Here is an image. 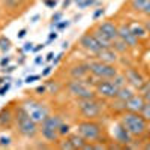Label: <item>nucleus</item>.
<instances>
[{"mask_svg": "<svg viewBox=\"0 0 150 150\" xmlns=\"http://www.w3.org/2000/svg\"><path fill=\"white\" fill-rule=\"evenodd\" d=\"M68 138L71 140V143H72V146H74V149L77 150V149H84V146L87 144V141L83 138V137L77 132V134H72V135H69Z\"/></svg>", "mask_w": 150, "mask_h": 150, "instance_id": "obj_22", "label": "nucleus"}, {"mask_svg": "<svg viewBox=\"0 0 150 150\" xmlns=\"http://www.w3.org/2000/svg\"><path fill=\"white\" fill-rule=\"evenodd\" d=\"M24 50H32V44H26V47H24Z\"/></svg>", "mask_w": 150, "mask_h": 150, "instance_id": "obj_44", "label": "nucleus"}, {"mask_svg": "<svg viewBox=\"0 0 150 150\" xmlns=\"http://www.w3.org/2000/svg\"><path fill=\"white\" fill-rule=\"evenodd\" d=\"M9 144H11L9 137H0V146H9Z\"/></svg>", "mask_w": 150, "mask_h": 150, "instance_id": "obj_30", "label": "nucleus"}, {"mask_svg": "<svg viewBox=\"0 0 150 150\" xmlns=\"http://www.w3.org/2000/svg\"><path fill=\"white\" fill-rule=\"evenodd\" d=\"M120 122L123 126L129 131V134L134 137H141L147 132L149 122L141 116V112H132V111H123L120 116Z\"/></svg>", "mask_w": 150, "mask_h": 150, "instance_id": "obj_1", "label": "nucleus"}, {"mask_svg": "<svg viewBox=\"0 0 150 150\" xmlns=\"http://www.w3.org/2000/svg\"><path fill=\"white\" fill-rule=\"evenodd\" d=\"M144 26H146V29H147V32H149V35H150V18H147V21L144 23Z\"/></svg>", "mask_w": 150, "mask_h": 150, "instance_id": "obj_37", "label": "nucleus"}, {"mask_svg": "<svg viewBox=\"0 0 150 150\" xmlns=\"http://www.w3.org/2000/svg\"><path fill=\"white\" fill-rule=\"evenodd\" d=\"M50 72H51V68H50V66H48V68H45V71L42 72V75H44V77H47V75H48Z\"/></svg>", "mask_w": 150, "mask_h": 150, "instance_id": "obj_39", "label": "nucleus"}, {"mask_svg": "<svg viewBox=\"0 0 150 150\" xmlns=\"http://www.w3.org/2000/svg\"><path fill=\"white\" fill-rule=\"evenodd\" d=\"M26 33H27V30H26V29L20 30V33H18V38H24V36H26Z\"/></svg>", "mask_w": 150, "mask_h": 150, "instance_id": "obj_38", "label": "nucleus"}, {"mask_svg": "<svg viewBox=\"0 0 150 150\" xmlns=\"http://www.w3.org/2000/svg\"><path fill=\"white\" fill-rule=\"evenodd\" d=\"M9 87H11V84L9 83H6V84H3L2 87H0V95H5L8 90H9Z\"/></svg>", "mask_w": 150, "mask_h": 150, "instance_id": "obj_31", "label": "nucleus"}, {"mask_svg": "<svg viewBox=\"0 0 150 150\" xmlns=\"http://www.w3.org/2000/svg\"><path fill=\"white\" fill-rule=\"evenodd\" d=\"M104 12H105V9L102 8V9H98L95 14H93V18H98V17H101V15H104Z\"/></svg>", "mask_w": 150, "mask_h": 150, "instance_id": "obj_34", "label": "nucleus"}, {"mask_svg": "<svg viewBox=\"0 0 150 150\" xmlns=\"http://www.w3.org/2000/svg\"><path fill=\"white\" fill-rule=\"evenodd\" d=\"M56 38H57V33H51V35H50V39H56Z\"/></svg>", "mask_w": 150, "mask_h": 150, "instance_id": "obj_42", "label": "nucleus"}, {"mask_svg": "<svg viewBox=\"0 0 150 150\" xmlns=\"http://www.w3.org/2000/svg\"><path fill=\"white\" fill-rule=\"evenodd\" d=\"M36 92L38 93H41V92H45V87L42 86V87H38V89H36Z\"/></svg>", "mask_w": 150, "mask_h": 150, "instance_id": "obj_40", "label": "nucleus"}, {"mask_svg": "<svg viewBox=\"0 0 150 150\" xmlns=\"http://www.w3.org/2000/svg\"><path fill=\"white\" fill-rule=\"evenodd\" d=\"M78 134L83 137V138L87 141V143H96V141H101L102 135H104V131H102V126L99 123L93 122V120H83L78 123Z\"/></svg>", "mask_w": 150, "mask_h": 150, "instance_id": "obj_6", "label": "nucleus"}, {"mask_svg": "<svg viewBox=\"0 0 150 150\" xmlns=\"http://www.w3.org/2000/svg\"><path fill=\"white\" fill-rule=\"evenodd\" d=\"M53 59V53H50L48 56H47V60H51Z\"/></svg>", "mask_w": 150, "mask_h": 150, "instance_id": "obj_45", "label": "nucleus"}, {"mask_svg": "<svg viewBox=\"0 0 150 150\" xmlns=\"http://www.w3.org/2000/svg\"><path fill=\"white\" fill-rule=\"evenodd\" d=\"M131 11L150 18V0H129Z\"/></svg>", "mask_w": 150, "mask_h": 150, "instance_id": "obj_16", "label": "nucleus"}, {"mask_svg": "<svg viewBox=\"0 0 150 150\" xmlns=\"http://www.w3.org/2000/svg\"><path fill=\"white\" fill-rule=\"evenodd\" d=\"M68 92L71 96H74L75 99H92L96 98V92L92 89V87L87 84L84 80H72L68 84Z\"/></svg>", "mask_w": 150, "mask_h": 150, "instance_id": "obj_8", "label": "nucleus"}, {"mask_svg": "<svg viewBox=\"0 0 150 150\" xmlns=\"http://www.w3.org/2000/svg\"><path fill=\"white\" fill-rule=\"evenodd\" d=\"M111 48L114 50L117 54H123V53H128V51H129V47L125 44V42L120 39V38H117L116 41L111 42Z\"/></svg>", "mask_w": 150, "mask_h": 150, "instance_id": "obj_23", "label": "nucleus"}, {"mask_svg": "<svg viewBox=\"0 0 150 150\" xmlns=\"http://www.w3.org/2000/svg\"><path fill=\"white\" fill-rule=\"evenodd\" d=\"M69 26V21H63V23H57V27L59 29H65V27H68Z\"/></svg>", "mask_w": 150, "mask_h": 150, "instance_id": "obj_35", "label": "nucleus"}, {"mask_svg": "<svg viewBox=\"0 0 150 150\" xmlns=\"http://www.w3.org/2000/svg\"><path fill=\"white\" fill-rule=\"evenodd\" d=\"M12 119H14V114H12L11 108H3L0 111V126H9Z\"/></svg>", "mask_w": 150, "mask_h": 150, "instance_id": "obj_21", "label": "nucleus"}, {"mask_svg": "<svg viewBox=\"0 0 150 150\" xmlns=\"http://www.w3.org/2000/svg\"><path fill=\"white\" fill-rule=\"evenodd\" d=\"M78 112L83 119L93 120L98 119L104 111V102H101L99 99L92 98V99H78Z\"/></svg>", "mask_w": 150, "mask_h": 150, "instance_id": "obj_3", "label": "nucleus"}, {"mask_svg": "<svg viewBox=\"0 0 150 150\" xmlns=\"http://www.w3.org/2000/svg\"><path fill=\"white\" fill-rule=\"evenodd\" d=\"M27 0H3V5L9 9V11H17L20 9L23 5H26Z\"/></svg>", "mask_w": 150, "mask_h": 150, "instance_id": "obj_24", "label": "nucleus"}, {"mask_svg": "<svg viewBox=\"0 0 150 150\" xmlns=\"http://www.w3.org/2000/svg\"><path fill=\"white\" fill-rule=\"evenodd\" d=\"M69 129H71V126H69V125L62 122V125H60V129H59V134H60V137H65V135H68V134H69Z\"/></svg>", "mask_w": 150, "mask_h": 150, "instance_id": "obj_27", "label": "nucleus"}, {"mask_svg": "<svg viewBox=\"0 0 150 150\" xmlns=\"http://www.w3.org/2000/svg\"><path fill=\"white\" fill-rule=\"evenodd\" d=\"M129 26H131L134 35L138 38L140 41H141V39H146V38L149 36V32H147V29H146L144 24H129Z\"/></svg>", "mask_w": 150, "mask_h": 150, "instance_id": "obj_20", "label": "nucleus"}, {"mask_svg": "<svg viewBox=\"0 0 150 150\" xmlns=\"http://www.w3.org/2000/svg\"><path fill=\"white\" fill-rule=\"evenodd\" d=\"M89 66L87 63H78V65H74L69 69V77L72 80H86V77L89 75Z\"/></svg>", "mask_w": 150, "mask_h": 150, "instance_id": "obj_17", "label": "nucleus"}, {"mask_svg": "<svg viewBox=\"0 0 150 150\" xmlns=\"http://www.w3.org/2000/svg\"><path fill=\"white\" fill-rule=\"evenodd\" d=\"M112 138H114L116 143L122 144V146H129L134 141V137L129 134V131L123 126V123L119 120L114 126H112Z\"/></svg>", "mask_w": 150, "mask_h": 150, "instance_id": "obj_11", "label": "nucleus"}, {"mask_svg": "<svg viewBox=\"0 0 150 150\" xmlns=\"http://www.w3.org/2000/svg\"><path fill=\"white\" fill-rule=\"evenodd\" d=\"M147 132L150 134V122H149V128H147Z\"/></svg>", "mask_w": 150, "mask_h": 150, "instance_id": "obj_47", "label": "nucleus"}, {"mask_svg": "<svg viewBox=\"0 0 150 150\" xmlns=\"http://www.w3.org/2000/svg\"><path fill=\"white\" fill-rule=\"evenodd\" d=\"M146 105V99L143 95L134 93L126 102H125V111H132V112H141L143 107Z\"/></svg>", "mask_w": 150, "mask_h": 150, "instance_id": "obj_15", "label": "nucleus"}, {"mask_svg": "<svg viewBox=\"0 0 150 150\" xmlns=\"http://www.w3.org/2000/svg\"><path fill=\"white\" fill-rule=\"evenodd\" d=\"M59 18H60V14H56V15L53 17V21H54V23H57V20H59Z\"/></svg>", "mask_w": 150, "mask_h": 150, "instance_id": "obj_41", "label": "nucleus"}, {"mask_svg": "<svg viewBox=\"0 0 150 150\" xmlns=\"http://www.w3.org/2000/svg\"><path fill=\"white\" fill-rule=\"evenodd\" d=\"M141 116H143L147 122H150V102H146V105L143 107V110H141Z\"/></svg>", "mask_w": 150, "mask_h": 150, "instance_id": "obj_26", "label": "nucleus"}, {"mask_svg": "<svg viewBox=\"0 0 150 150\" xmlns=\"http://www.w3.org/2000/svg\"><path fill=\"white\" fill-rule=\"evenodd\" d=\"M120 87L111 80H99L95 84V92L98 96H101L104 99H116L117 93H119Z\"/></svg>", "mask_w": 150, "mask_h": 150, "instance_id": "obj_9", "label": "nucleus"}, {"mask_svg": "<svg viewBox=\"0 0 150 150\" xmlns=\"http://www.w3.org/2000/svg\"><path fill=\"white\" fill-rule=\"evenodd\" d=\"M0 44H3L2 50H9V47H11V42H9V39H6V38H2V39H0Z\"/></svg>", "mask_w": 150, "mask_h": 150, "instance_id": "obj_29", "label": "nucleus"}, {"mask_svg": "<svg viewBox=\"0 0 150 150\" xmlns=\"http://www.w3.org/2000/svg\"><path fill=\"white\" fill-rule=\"evenodd\" d=\"M3 81H5V78H0V84H3Z\"/></svg>", "mask_w": 150, "mask_h": 150, "instance_id": "obj_48", "label": "nucleus"}, {"mask_svg": "<svg viewBox=\"0 0 150 150\" xmlns=\"http://www.w3.org/2000/svg\"><path fill=\"white\" fill-rule=\"evenodd\" d=\"M39 78H41V75H32V77H27L26 78V83H33V81L39 80Z\"/></svg>", "mask_w": 150, "mask_h": 150, "instance_id": "obj_32", "label": "nucleus"}, {"mask_svg": "<svg viewBox=\"0 0 150 150\" xmlns=\"http://www.w3.org/2000/svg\"><path fill=\"white\" fill-rule=\"evenodd\" d=\"M144 149H150V143H147V144H144Z\"/></svg>", "mask_w": 150, "mask_h": 150, "instance_id": "obj_46", "label": "nucleus"}, {"mask_svg": "<svg viewBox=\"0 0 150 150\" xmlns=\"http://www.w3.org/2000/svg\"><path fill=\"white\" fill-rule=\"evenodd\" d=\"M141 92H143L141 95H143V98L146 99V102H150V84H146L144 89H143Z\"/></svg>", "mask_w": 150, "mask_h": 150, "instance_id": "obj_28", "label": "nucleus"}, {"mask_svg": "<svg viewBox=\"0 0 150 150\" xmlns=\"http://www.w3.org/2000/svg\"><path fill=\"white\" fill-rule=\"evenodd\" d=\"M59 147H60V149H63V150H75L69 138H65V140L59 141Z\"/></svg>", "mask_w": 150, "mask_h": 150, "instance_id": "obj_25", "label": "nucleus"}, {"mask_svg": "<svg viewBox=\"0 0 150 150\" xmlns=\"http://www.w3.org/2000/svg\"><path fill=\"white\" fill-rule=\"evenodd\" d=\"M119 38L129 48H137V47H138L140 39L134 35V32H132L129 24H120V26H119Z\"/></svg>", "mask_w": 150, "mask_h": 150, "instance_id": "obj_13", "label": "nucleus"}, {"mask_svg": "<svg viewBox=\"0 0 150 150\" xmlns=\"http://www.w3.org/2000/svg\"><path fill=\"white\" fill-rule=\"evenodd\" d=\"M132 95H134V89H132L131 86L125 84V86H122L120 89H119V93H117L116 101H119V102H123V104H125V102H126Z\"/></svg>", "mask_w": 150, "mask_h": 150, "instance_id": "obj_19", "label": "nucleus"}, {"mask_svg": "<svg viewBox=\"0 0 150 150\" xmlns=\"http://www.w3.org/2000/svg\"><path fill=\"white\" fill-rule=\"evenodd\" d=\"M80 47L84 51H87L89 54H93V56H96L101 50H104L102 44L96 39V36L92 32H87L86 35H83L80 38Z\"/></svg>", "mask_w": 150, "mask_h": 150, "instance_id": "obj_10", "label": "nucleus"}, {"mask_svg": "<svg viewBox=\"0 0 150 150\" xmlns=\"http://www.w3.org/2000/svg\"><path fill=\"white\" fill-rule=\"evenodd\" d=\"M21 107L26 110V112H27V114H29L38 125H41V123L50 116V108H48L44 102H39V101L27 99V101L23 102Z\"/></svg>", "mask_w": 150, "mask_h": 150, "instance_id": "obj_7", "label": "nucleus"}, {"mask_svg": "<svg viewBox=\"0 0 150 150\" xmlns=\"http://www.w3.org/2000/svg\"><path fill=\"white\" fill-rule=\"evenodd\" d=\"M8 62H9V59H3V60H2V66H5Z\"/></svg>", "mask_w": 150, "mask_h": 150, "instance_id": "obj_43", "label": "nucleus"}, {"mask_svg": "<svg viewBox=\"0 0 150 150\" xmlns=\"http://www.w3.org/2000/svg\"><path fill=\"white\" fill-rule=\"evenodd\" d=\"M96 59H98V60H101V62H105V63L114 65L116 62L119 60V54L110 47V48H104V50H101V51L96 54Z\"/></svg>", "mask_w": 150, "mask_h": 150, "instance_id": "obj_18", "label": "nucleus"}, {"mask_svg": "<svg viewBox=\"0 0 150 150\" xmlns=\"http://www.w3.org/2000/svg\"><path fill=\"white\" fill-rule=\"evenodd\" d=\"M123 75H125V78H126V84L131 86L132 89H135V90H143L144 89V86H146L144 77L137 69L129 68V69L125 71Z\"/></svg>", "mask_w": 150, "mask_h": 150, "instance_id": "obj_12", "label": "nucleus"}, {"mask_svg": "<svg viewBox=\"0 0 150 150\" xmlns=\"http://www.w3.org/2000/svg\"><path fill=\"white\" fill-rule=\"evenodd\" d=\"M89 72L90 75H93L95 78L98 80H111L114 78L116 75H119V69L116 68V65H111V63H105V62L101 60H90L89 63Z\"/></svg>", "mask_w": 150, "mask_h": 150, "instance_id": "obj_4", "label": "nucleus"}, {"mask_svg": "<svg viewBox=\"0 0 150 150\" xmlns=\"http://www.w3.org/2000/svg\"><path fill=\"white\" fill-rule=\"evenodd\" d=\"M14 119L17 122V128H18V132L26 137V138H35L36 134L39 132V125H38L23 107L17 108L15 114H14Z\"/></svg>", "mask_w": 150, "mask_h": 150, "instance_id": "obj_2", "label": "nucleus"}, {"mask_svg": "<svg viewBox=\"0 0 150 150\" xmlns=\"http://www.w3.org/2000/svg\"><path fill=\"white\" fill-rule=\"evenodd\" d=\"M48 6H56V3H57V0H47L45 2Z\"/></svg>", "mask_w": 150, "mask_h": 150, "instance_id": "obj_36", "label": "nucleus"}, {"mask_svg": "<svg viewBox=\"0 0 150 150\" xmlns=\"http://www.w3.org/2000/svg\"><path fill=\"white\" fill-rule=\"evenodd\" d=\"M93 3H96V0H84L80 6H81V8H86V6H90V5H93Z\"/></svg>", "mask_w": 150, "mask_h": 150, "instance_id": "obj_33", "label": "nucleus"}, {"mask_svg": "<svg viewBox=\"0 0 150 150\" xmlns=\"http://www.w3.org/2000/svg\"><path fill=\"white\" fill-rule=\"evenodd\" d=\"M62 117L60 116H48L41 125H39V132L42 134V137L50 141V143H59L60 138V125H62Z\"/></svg>", "mask_w": 150, "mask_h": 150, "instance_id": "obj_5", "label": "nucleus"}, {"mask_svg": "<svg viewBox=\"0 0 150 150\" xmlns=\"http://www.w3.org/2000/svg\"><path fill=\"white\" fill-rule=\"evenodd\" d=\"M96 29L102 33V36L105 38V39H108L110 42L116 41L119 38V26L117 24H114L112 21H102L99 23Z\"/></svg>", "mask_w": 150, "mask_h": 150, "instance_id": "obj_14", "label": "nucleus"}]
</instances>
